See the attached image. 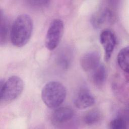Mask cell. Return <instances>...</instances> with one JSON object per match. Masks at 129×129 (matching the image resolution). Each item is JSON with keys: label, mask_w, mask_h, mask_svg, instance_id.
I'll use <instances>...</instances> for the list:
<instances>
[{"label": "cell", "mask_w": 129, "mask_h": 129, "mask_svg": "<svg viewBox=\"0 0 129 129\" xmlns=\"http://www.w3.org/2000/svg\"><path fill=\"white\" fill-rule=\"evenodd\" d=\"M33 29L31 18L27 14L18 16L11 28L10 40L12 44L17 47L26 45L30 40Z\"/></svg>", "instance_id": "cell-1"}, {"label": "cell", "mask_w": 129, "mask_h": 129, "mask_svg": "<svg viewBox=\"0 0 129 129\" xmlns=\"http://www.w3.org/2000/svg\"><path fill=\"white\" fill-rule=\"evenodd\" d=\"M74 116V111L69 107H61L55 109L51 116V121L54 124H60L70 120Z\"/></svg>", "instance_id": "cell-9"}, {"label": "cell", "mask_w": 129, "mask_h": 129, "mask_svg": "<svg viewBox=\"0 0 129 129\" xmlns=\"http://www.w3.org/2000/svg\"><path fill=\"white\" fill-rule=\"evenodd\" d=\"M11 29L9 20L4 13L3 11L0 10V43L1 45L5 44L10 36Z\"/></svg>", "instance_id": "cell-11"}, {"label": "cell", "mask_w": 129, "mask_h": 129, "mask_svg": "<svg viewBox=\"0 0 129 129\" xmlns=\"http://www.w3.org/2000/svg\"><path fill=\"white\" fill-rule=\"evenodd\" d=\"M99 40L104 49V59L108 61L116 44V36L111 30L104 29L100 34Z\"/></svg>", "instance_id": "cell-6"}, {"label": "cell", "mask_w": 129, "mask_h": 129, "mask_svg": "<svg viewBox=\"0 0 129 129\" xmlns=\"http://www.w3.org/2000/svg\"><path fill=\"white\" fill-rule=\"evenodd\" d=\"M100 55L96 50L85 53L80 59V65L85 72H91L100 64Z\"/></svg>", "instance_id": "cell-8"}, {"label": "cell", "mask_w": 129, "mask_h": 129, "mask_svg": "<svg viewBox=\"0 0 129 129\" xmlns=\"http://www.w3.org/2000/svg\"><path fill=\"white\" fill-rule=\"evenodd\" d=\"M129 48L126 46L122 48L117 56V63L120 68L125 73L128 74L129 71Z\"/></svg>", "instance_id": "cell-12"}, {"label": "cell", "mask_w": 129, "mask_h": 129, "mask_svg": "<svg viewBox=\"0 0 129 129\" xmlns=\"http://www.w3.org/2000/svg\"><path fill=\"white\" fill-rule=\"evenodd\" d=\"M66 95L65 87L57 81L47 83L41 91V98L44 103L50 108L59 106L64 101Z\"/></svg>", "instance_id": "cell-2"}, {"label": "cell", "mask_w": 129, "mask_h": 129, "mask_svg": "<svg viewBox=\"0 0 129 129\" xmlns=\"http://www.w3.org/2000/svg\"><path fill=\"white\" fill-rule=\"evenodd\" d=\"M24 89V82L17 76H12L5 81L0 82V100L1 104L8 103L17 99Z\"/></svg>", "instance_id": "cell-3"}, {"label": "cell", "mask_w": 129, "mask_h": 129, "mask_svg": "<svg viewBox=\"0 0 129 129\" xmlns=\"http://www.w3.org/2000/svg\"><path fill=\"white\" fill-rule=\"evenodd\" d=\"M102 114L100 111L97 109H93L88 111L84 115L83 120L84 122L88 125H93L101 120Z\"/></svg>", "instance_id": "cell-13"}, {"label": "cell", "mask_w": 129, "mask_h": 129, "mask_svg": "<svg viewBox=\"0 0 129 129\" xmlns=\"http://www.w3.org/2000/svg\"><path fill=\"white\" fill-rule=\"evenodd\" d=\"M27 4L31 7L35 8H41L47 7L50 1H27Z\"/></svg>", "instance_id": "cell-15"}, {"label": "cell", "mask_w": 129, "mask_h": 129, "mask_svg": "<svg viewBox=\"0 0 129 129\" xmlns=\"http://www.w3.org/2000/svg\"><path fill=\"white\" fill-rule=\"evenodd\" d=\"M73 102L76 107L79 109H84L94 105L95 99L88 89L82 88L75 95Z\"/></svg>", "instance_id": "cell-7"}, {"label": "cell", "mask_w": 129, "mask_h": 129, "mask_svg": "<svg viewBox=\"0 0 129 129\" xmlns=\"http://www.w3.org/2000/svg\"><path fill=\"white\" fill-rule=\"evenodd\" d=\"M127 125V121L124 117H118L110 121L109 127L111 129H125Z\"/></svg>", "instance_id": "cell-14"}, {"label": "cell", "mask_w": 129, "mask_h": 129, "mask_svg": "<svg viewBox=\"0 0 129 129\" xmlns=\"http://www.w3.org/2000/svg\"><path fill=\"white\" fill-rule=\"evenodd\" d=\"M90 79L92 83L97 87L103 86L107 78V70L103 64H100L91 71Z\"/></svg>", "instance_id": "cell-10"}, {"label": "cell", "mask_w": 129, "mask_h": 129, "mask_svg": "<svg viewBox=\"0 0 129 129\" xmlns=\"http://www.w3.org/2000/svg\"><path fill=\"white\" fill-rule=\"evenodd\" d=\"M64 30L62 21L56 19L49 25L45 39V45L49 50L55 49L59 44L62 38Z\"/></svg>", "instance_id": "cell-4"}, {"label": "cell", "mask_w": 129, "mask_h": 129, "mask_svg": "<svg viewBox=\"0 0 129 129\" xmlns=\"http://www.w3.org/2000/svg\"><path fill=\"white\" fill-rule=\"evenodd\" d=\"M115 19V12L113 8L109 5L101 6L92 15L90 23L96 29H99L105 25L112 23Z\"/></svg>", "instance_id": "cell-5"}]
</instances>
